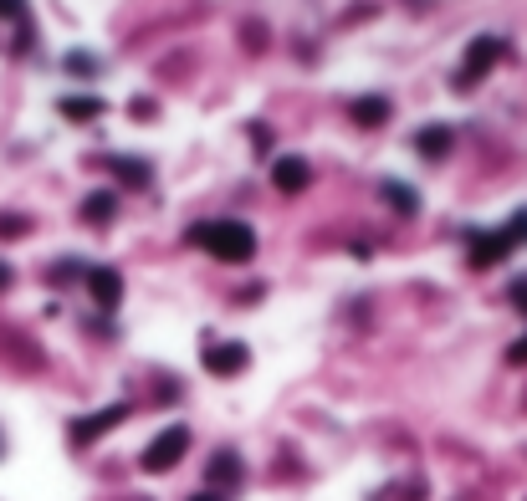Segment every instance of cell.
Returning a JSON list of instances; mask_svg holds the SVG:
<instances>
[{
	"label": "cell",
	"instance_id": "obj_14",
	"mask_svg": "<svg viewBox=\"0 0 527 501\" xmlns=\"http://www.w3.org/2000/svg\"><path fill=\"white\" fill-rule=\"evenodd\" d=\"M415 149H420L425 159H446V149H451V128H446V123L420 128V133H415Z\"/></svg>",
	"mask_w": 527,
	"mask_h": 501
},
{
	"label": "cell",
	"instance_id": "obj_2",
	"mask_svg": "<svg viewBox=\"0 0 527 501\" xmlns=\"http://www.w3.org/2000/svg\"><path fill=\"white\" fill-rule=\"evenodd\" d=\"M185 450H190V430H185V425H164V430L144 445L139 466H144L149 476H164V471L180 466V455H185Z\"/></svg>",
	"mask_w": 527,
	"mask_h": 501
},
{
	"label": "cell",
	"instance_id": "obj_20",
	"mask_svg": "<svg viewBox=\"0 0 527 501\" xmlns=\"http://www.w3.org/2000/svg\"><path fill=\"white\" fill-rule=\"evenodd\" d=\"M512 307H517V312H527V277H517V282H512Z\"/></svg>",
	"mask_w": 527,
	"mask_h": 501
},
{
	"label": "cell",
	"instance_id": "obj_5",
	"mask_svg": "<svg viewBox=\"0 0 527 501\" xmlns=\"http://www.w3.org/2000/svg\"><path fill=\"white\" fill-rule=\"evenodd\" d=\"M246 363H251L246 343H210V348H205V369H210L215 379H231V374H241Z\"/></svg>",
	"mask_w": 527,
	"mask_h": 501
},
{
	"label": "cell",
	"instance_id": "obj_18",
	"mask_svg": "<svg viewBox=\"0 0 527 501\" xmlns=\"http://www.w3.org/2000/svg\"><path fill=\"white\" fill-rule=\"evenodd\" d=\"M0 21H26V0H0Z\"/></svg>",
	"mask_w": 527,
	"mask_h": 501
},
{
	"label": "cell",
	"instance_id": "obj_15",
	"mask_svg": "<svg viewBox=\"0 0 527 501\" xmlns=\"http://www.w3.org/2000/svg\"><path fill=\"white\" fill-rule=\"evenodd\" d=\"M502 256H507V241H502V236H476V241H471V266H476V271L497 266Z\"/></svg>",
	"mask_w": 527,
	"mask_h": 501
},
{
	"label": "cell",
	"instance_id": "obj_3",
	"mask_svg": "<svg viewBox=\"0 0 527 501\" xmlns=\"http://www.w3.org/2000/svg\"><path fill=\"white\" fill-rule=\"evenodd\" d=\"M497 57H502V41H497V36H476L471 47H466V67H461L456 87H471L476 77H487V72L497 67Z\"/></svg>",
	"mask_w": 527,
	"mask_h": 501
},
{
	"label": "cell",
	"instance_id": "obj_10",
	"mask_svg": "<svg viewBox=\"0 0 527 501\" xmlns=\"http://www.w3.org/2000/svg\"><path fill=\"white\" fill-rule=\"evenodd\" d=\"M103 98H93V93H77V98H62L57 103V113L67 118V123H93V118H103Z\"/></svg>",
	"mask_w": 527,
	"mask_h": 501
},
{
	"label": "cell",
	"instance_id": "obj_19",
	"mask_svg": "<svg viewBox=\"0 0 527 501\" xmlns=\"http://www.w3.org/2000/svg\"><path fill=\"white\" fill-rule=\"evenodd\" d=\"M21 231H26L21 215H0V236H21Z\"/></svg>",
	"mask_w": 527,
	"mask_h": 501
},
{
	"label": "cell",
	"instance_id": "obj_1",
	"mask_svg": "<svg viewBox=\"0 0 527 501\" xmlns=\"http://www.w3.org/2000/svg\"><path fill=\"white\" fill-rule=\"evenodd\" d=\"M190 246H205L215 261H231V266L256 256V236L241 220H200V225H190Z\"/></svg>",
	"mask_w": 527,
	"mask_h": 501
},
{
	"label": "cell",
	"instance_id": "obj_23",
	"mask_svg": "<svg viewBox=\"0 0 527 501\" xmlns=\"http://www.w3.org/2000/svg\"><path fill=\"white\" fill-rule=\"evenodd\" d=\"M6 287H11V266H6V261H0V292H6Z\"/></svg>",
	"mask_w": 527,
	"mask_h": 501
},
{
	"label": "cell",
	"instance_id": "obj_4",
	"mask_svg": "<svg viewBox=\"0 0 527 501\" xmlns=\"http://www.w3.org/2000/svg\"><path fill=\"white\" fill-rule=\"evenodd\" d=\"M123 420H128V404H108V409H98V415H87V420L72 425V445H93L98 435H108Z\"/></svg>",
	"mask_w": 527,
	"mask_h": 501
},
{
	"label": "cell",
	"instance_id": "obj_17",
	"mask_svg": "<svg viewBox=\"0 0 527 501\" xmlns=\"http://www.w3.org/2000/svg\"><path fill=\"white\" fill-rule=\"evenodd\" d=\"M67 72L72 77H98V57L93 52H67Z\"/></svg>",
	"mask_w": 527,
	"mask_h": 501
},
{
	"label": "cell",
	"instance_id": "obj_22",
	"mask_svg": "<svg viewBox=\"0 0 527 501\" xmlns=\"http://www.w3.org/2000/svg\"><path fill=\"white\" fill-rule=\"evenodd\" d=\"M507 358H512V363H527V338H522V343H512V348H507Z\"/></svg>",
	"mask_w": 527,
	"mask_h": 501
},
{
	"label": "cell",
	"instance_id": "obj_7",
	"mask_svg": "<svg viewBox=\"0 0 527 501\" xmlns=\"http://www.w3.org/2000/svg\"><path fill=\"white\" fill-rule=\"evenodd\" d=\"M87 292H93V302L98 307H118L123 302V277H118V271L113 266H87Z\"/></svg>",
	"mask_w": 527,
	"mask_h": 501
},
{
	"label": "cell",
	"instance_id": "obj_9",
	"mask_svg": "<svg viewBox=\"0 0 527 501\" xmlns=\"http://www.w3.org/2000/svg\"><path fill=\"white\" fill-rule=\"evenodd\" d=\"M108 174H113V179H123L128 190H149V179H154L144 159H123V154H108Z\"/></svg>",
	"mask_w": 527,
	"mask_h": 501
},
{
	"label": "cell",
	"instance_id": "obj_6",
	"mask_svg": "<svg viewBox=\"0 0 527 501\" xmlns=\"http://www.w3.org/2000/svg\"><path fill=\"white\" fill-rule=\"evenodd\" d=\"M272 185H277L282 195L307 190V185H313V164H307V159H297V154H282V159L272 164Z\"/></svg>",
	"mask_w": 527,
	"mask_h": 501
},
{
	"label": "cell",
	"instance_id": "obj_21",
	"mask_svg": "<svg viewBox=\"0 0 527 501\" xmlns=\"http://www.w3.org/2000/svg\"><path fill=\"white\" fill-rule=\"evenodd\" d=\"M134 118H139V123L154 118V103H149V98H134Z\"/></svg>",
	"mask_w": 527,
	"mask_h": 501
},
{
	"label": "cell",
	"instance_id": "obj_12",
	"mask_svg": "<svg viewBox=\"0 0 527 501\" xmlns=\"http://www.w3.org/2000/svg\"><path fill=\"white\" fill-rule=\"evenodd\" d=\"M113 215H118V195L113 190H93V195L82 200V220L87 225H108Z\"/></svg>",
	"mask_w": 527,
	"mask_h": 501
},
{
	"label": "cell",
	"instance_id": "obj_11",
	"mask_svg": "<svg viewBox=\"0 0 527 501\" xmlns=\"http://www.w3.org/2000/svg\"><path fill=\"white\" fill-rule=\"evenodd\" d=\"M205 476H210V486H226V481L236 486V481H241V455H236V450H215L210 466H205Z\"/></svg>",
	"mask_w": 527,
	"mask_h": 501
},
{
	"label": "cell",
	"instance_id": "obj_13",
	"mask_svg": "<svg viewBox=\"0 0 527 501\" xmlns=\"http://www.w3.org/2000/svg\"><path fill=\"white\" fill-rule=\"evenodd\" d=\"M379 195H384V205H389V210H400V215H415V210H420V195L405 185V179H384Z\"/></svg>",
	"mask_w": 527,
	"mask_h": 501
},
{
	"label": "cell",
	"instance_id": "obj_24",
	"mask_svg": "<svg viewBox=\"0 0 527 501\" xmlns=\"http://www.w3.org/2000/svg\"><path fill=\"white\" fill-rule=\"evenodd\" d=\"M190 501H226L221 491H200V496H190Z\"/></svg>",
	"mask_w": 527,
	"mask_h": 501
},
{
	"label": "cell",
	"instance_id": "obj_8",
	"mask_svg": "<svg viewBox=\"0 0 527 501\" xmlns=\"http://www.w3.org/2000/svg\"><path fill=\"white\" fill-rule=\"evenodd\" d=\"M348 118H354L359 128H384L389 123V98H379V93L354 98V103H348Z\"/></svg>",
	"mask_w": 527,
	"mask_h": 501
},
{
	"label": "cell",
	"instance_id": "obj_16",
	"mask_svg": "<svg viewBox=\"0 0 527 501\" xmlns=\"http://www.w3.org/2000/svg\"><path fill=\"white\" fill-rule=\"evenodd\" d=\"M497 236L507 241V251H512V246H527V210H517V215L507 220V231H497Z\"/></svg>",
	"mask_w": 527,
	"mask_h": 501
},
{
	"label": "cell",
	"instance_id": "obj_25",
	"mask_svg": "<svg viewBox=\"0 0 527 501\" xmlns=\"http://www.w3.org/2000/svg\"><path fill=\"white\" fill-rule=\"evenodd\" d=\"M0 455H6V440H0Z\"/></svg>",
	"mask_w": 527,
	"mask_h": 501
}]
</instances>
